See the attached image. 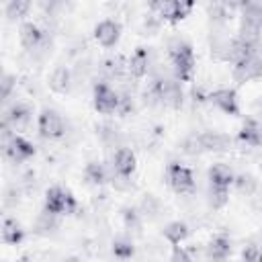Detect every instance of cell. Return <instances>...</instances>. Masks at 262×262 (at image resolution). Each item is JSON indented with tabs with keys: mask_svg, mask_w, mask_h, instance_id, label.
<instances>
[{
	"mask_svg": "<svg viewBox=\"0 0 262 262\" xmlns=\"http://www.w3.org/2000/svg\"><path fill=\"white\" fill-rule=\"evenodd\" d=\"M168 57H170V63H172L174 78L180 84L190 82L192 76H194V66H196L192 45L182 37H174L168 43Z\"/></svg>",
	"mask_w": 262,
	"mask_h": 262,
	"instance_id": "1",
	"label": "cell"
},
{
	"mask_svg": "<svg viewBox=\"0 0 262 262\" xmlns=\"http://www.w3.org/2000/svg\"><path fill=\"white\" fill-rule=\"evenodd\" d=\"M43 209L55 217L59 215H72L78 209V201L76 196L61 186H49L45 190V201H43Z\"/></svg>",
	"mask_w": 262,
	"mask_h": 262,
	"instance_id": "2",
	"label": "cell"
},
{
	"mask_svg": "<svg viewBox=\"0 0 262 262\" xmlns=\"http://www.w3.org/2000/svg\"><path fill=\"white\" fill-rule=\"evenodd\" d=\"M192 8H194V2H188V0H158L149 4V10L154 12V16L166 23L184 20L192 12Z\"/></svg>",
	"mask_w": 262,
	"mask_h": 262,
	"instance_id": "3",
	"label": "cell"
},
{
	"mask_svg": "<svg viewBox=\"0 0 262 262\" xmlns=\"http://www.w3.org/2000/svg\"><path fill=\"white\" fill-rule=\"evenodd\" d=\"M37 133L43 137V139H61L66 135V121L63 117L55 111V108H49V106H43L37 115Z\"/></svg>",
	"mask_w": 262,
	"mask_h": 262,
	"instance_id": "4",
	"label": "cell"
},
{
	"mask_svg": "<svg viewBox=\"0 0 262 262\" xmlns=\"http://www.w3.org/2000/svg\"><path fill=\"white\" fill-rule=\"evenodd\" d=\"M166 182L176 194H190L194 190V174L180 162H170L166 166Z\"/></svg>",
	"mask_w": 262,
	"mask_h": 262,
	"instance_id": "5",
	"label": "cell"
},
{
	"mask_svg": "<svg viewBox=\"0 0 262 262\" xmlns=\"http://www.w3.org/2000/svg\"><path fill=\"white\" fill-rule=\"evenodd\" d=\"M92 104L100 115H113L119 108V92L108 82H96L92 88Z\"/></svg>",
	"mask_w": 262,
	"mask_h": 262,
	"instance_id": "6",
	"label": "cell"
},
{
	"mask_svg": "<svg viewBox=\"0 0 262 262\" xmlns=\"http://www.w3.org/2000/svg\"><path fill=\"white\" fill-rule=\"evenodd\" d=\"M209 102L227 117H239V98L235 88H217L209 94Z\"/></svg>",
	"mask_w": 262,
	"mask_h": 262,
	"instance_id": "7",
	"label": "cell"
},
{
	"mask_svg": "<svg viewBox=\"0 0 262 262\" xmlns=\"http://www.w3.org/2000/svg\"><path fill=\"white\" fill-rule=\"evenodd\" d=\"M121 33H123V27L115 18H104V20L96 23V27H94V39L104 49L117 47V43L121 41Z\"/></svg>",
	"mask_w": 262,
	"mask_h": 262,
	"instance_id": "8",
	"label": "cell"
},
{
	"mask_svg": "<svg viewBox=\"0 0 262 262\" xmlns=\"http://www.w3.org/2000/svg\"><path fill=\"white\" fill-rule=\"evenodd\" d=\"M31 119H33V108H31V104H27V102H14V104H10V106L4 111V117H2V121H4L14 133L27 129L29 123H31Z\"/></svg>",
	"mask_w": 262,
	"mask_h": 262,
	"instance_id": "9",
	"label": "cell"
},
{
	"mask_svg": "<svg viewBox=\"0 0 262 262\" xmlns=\"http://www.w3.org/2000/svg\"><path fill=\"white\" fill-rule=\"evenodd\" d=\"M2 154H4L10 162L20 164V162L31 160V158L37 154V149H35V145H33L29 139H25L23 135H12V137H10V141L4 145Z\"/></svg>",
	"mask_w": 262,
	"mask_h": 262,
	"instance_id": "10",
	"label": "cell"
},
{
	"mask_svg": "<svg viewBox=\"0 0 262 262\" xmlns=\"http://www.w3.org/2000/svg\"><path fill=\"white\" fill-rule=\"evenodd\" d=\"M113 170L119 178H131L137 170V156L131 147H119L113 154Z\"/></svg>",
	"mask_w": 262,
	"mask_h": 262,
	"instance_id": "11",
	"label": "cell"
},
{
	"mask_svg": "<svg viewBox=\"0 0 262 262\" xmlns=\"http://www.w3.org/2000/svg\"><path fill=\"white\" fill-rule=\"evenodd\" d=\"M231 250H233V244L227 233H215L205 246V254L209 262H225L231 256Z\"/></svg>",
	"mask_w": 262,
	"mask_h": 262,
	"instance_id": "12",
	"label": "cell"
},
{
	"mask_svg": "<svg viewBox=\"0 0 262 262\" xmlns=\"http://www.w3.org/2000/svg\"><path fill=\"white\" fill-rule=\"evenodd\" d=\"M233 178H235V172L227 164H223V162H215L207 170V180H209L211 188L229 190L233 186Z\"/></svg>",
	"mask_w": 262,
	"mask_h": 262,
	"instance_id": "13",
	"label": "cell"
},
{
	"mask_svg": "<svg viewBox=\"0 0 262 262\" xmlns=\"http://www.w3.org/2000/svg\"><path fill=\"white\" fill-rule=\"evenodd\" d=\"M149 72V49L139 45L127 59V74L133 80H143Z\"/></svg>",
	"mask_w": 262,
	"mask_h": 262,
	"instance_id": "14",
	"label": "cell"
},
{
	"mask_svg": "<svg viewBox=\"0 0 262 262\" xmlns=\"http://www.w3.org/2000/svg\"><path fill=\"white\" fill-rule=\"evenodd\" d=\"M231 76L237 84H244V82H250V80H258L262 76V59L260 55L252 57V59H246V61H239V63H233L231 66Z\"/></svg>",
	"mask_w": 262,
	"mask_h": 262,
	"instance_id": "15",
	"label": "cell"
},
{
	"mask_svg": "<svg viewBox=\"0 0 262 262\" xmlns=\"http://www.w3.org/2000/svg\"><path fill=\"white\" fill-rule=\"evenodd\" d=\"M199 141H201L203 154H207V151H213V154L229 151L231 145H233V139L227 133H219V131H203V133H199Z\"/></svg>",
	"mask_w": 262,
	"mask_h": 262,
	"instance_id": "16",
	"label": "cell"
},
{
	"mask_svg": "<svg viewBox=\"0 0 262 262\" xmlns=\"http://www.w3.org/2000/svg\"><path fill=\"white\" fill-rule=\"evenodd\" d=\"M18 39H20L23 49L35 51V49L43 43L45 33H43V29H41L37 23H33V20H23L20 27H18Z\"/></svg>",
	"mask_w": 262,
	"mask_h": 262,
	"instance_id": "17",
	"label": "cell"
},
{
	"mask_svg": "<svg viewBox=\"0 0 262 262\" xmlns=\"http://www.w3.org/2000/svg\"><path fill=\"white\" fill-rule=\"evenodd\" d=\"M72 84H74V78L68 66H55L47 76V86L55 94H68L72 90Z\"/></svg>",
	"mask_w": 262,
	"mask_h": 262,
	"instance_id": "18",
	"label": "cell"
},
{
	"mask_svg": "<svg viewBox=\"0 0 262 262\" xmlns=\"http://www.w3.org/2000/svg\"><path fill=\"white\" fill-rule=\"evenodd\" d=\"M237 141L250 147H260L262 143V131H260V123L256 119H246L237 131Z\"/></svg>",
	"mask_w": 262,
	"mask_h": 262,
	"instance_id": "19",
	"label": "cell"
},
{
	"mask_svg": "<svg viewBox=\"0 0 262 262\" xmlns=\"http://www.w3.org/2000/svg\"><path fill=\"white\" fill-rule=\"evenodd\" d=\"M25 239V229L23 225L12 219V217H6L0 225V242L6 244V246H18L20 242Z\"/></svg>",
	"mask_w": 262,
	"mask_h": 262,
	"instance_id": "20",
	"label": "cell"
},
{
	"mask_svg": "<svg viewBox=\"0 0 262 262\" xmlns=\"http://www.w3.org/2000/svg\"><path fill=\"white\" fill-rule=\"evenodd\" d=\"M188 233H190L188 225H186L184 221H180V219L166 223V225H164V229H162L164 239H166L172 248H174V246H182V242L188 237Z\"/></svg>",
	"mask_w": 262,
	"mask_h": 262,
	"instance_id": "21",
	"label": "cell"
},
{
	"mask_svg": "<svg viewBox=\"0 0 262 262\" xmlns=\"http://www.w3.org/2000/svg\"><path fill=\"white\" fill-rule=\"evenodd\" d=\"M84 178L88 184L92 186H102L108 182V170L102 162L98 160H90L86 166H84Z\"/></svg>",
	"mask_w": 262,
	"mask_h": 262,
	"instance_id": "22",
	"label": "cell"
},
{
	"mask_svg": "<svg viewBox=\"0 0 262 262\" xmlns=\"http://www.w3.org/2000/svg\"><path fill=\"white\" fill-rule=\"evenodd\" d=\"M111 252H113V256H115L117 260L127 262V260H131V258L135 256V244H133L131 237H127V235H119V237L113 239V244H111Z\"/></svg>",
	"mask_w": 262,
	"mask_h": 262,
	"instance_id": "23",
	"label": "cell"
},
{
	"mask_svg": "<svg viewBox=\"0 0 262 262\" xmlns=\"http://www.w3.org/2000/svg\"><path fill=\"white\" fill-rule=\"evenodd\" d=\"M100 72H102L104 78H108V80H119V78H123V74L127 72V59H125L123 55L108 57V59L102 61Z\"/></svg>",
	"mask_w": 262,
	"mask_h": 262,
	"instance_id": "24",
	"label": "cell"
},
{
	"mask_svg": "<svg viewBox=\"0 0 262 262\" xmlns=\"http://www.w3.org/2000/svg\"><path fill=\"white\" fill-rule=\"evenodd\" d=\"M14 86H16V76L10 74L8 70H4L0 66V108L8 102V98L12 96L14 92Z\"/></svg>",
	"mask_w": 262,
	"mask_h": 262,
	"instance_id": "25",
	"label": "cell"
},
{
	"mask_svg": "<svg viewBox=\"0 0 262 262\" xmlns=\"http://www.w3.org/2000/svg\"><path fill=\"white\" fill-rule=\"evenodd\" d=\"M29 10H31L29 0H10L4 6V16L8 20H23L25 16H29Z\"/></svg>",
	"mask_w": 262,
	"mask_h": 262,
	"instance_id": "26",
	"label": "cell"
},
{
	"mask_svg": "<svg viewBox=\"0 0 262 262\" xmlns=\"http://www.w3.org/2000/svg\"><path fill=\"white\" fill-rule=\"evenodd\" d=\"M137 211H139L141 217L154 219V217H158V213L162 211V203H160V199H158L156 194H143V199H141Z\"/></svg>",
	"mask_w": 262,
	"mask_h": 262,
	"instance_id": "27",
	"label": "cell"
},
{
	"mask_svg": "<svg viewBox=\"0 0 262 262\" xmlns=\"http://www.w3.org/2000/svg\"><path fill=\"white\" fill-rule=\"evenodd\" d=\"M55 227H57V217H55V215H51V213H47V211L43 209V211L39 213V217H37V223H35L37 233L47 235V233H51Z\"/></svg>",
	"mask_w": 262,
	"mask_h": 262,
	"instance_id": "28",
	"label": "cell"
},
{
	"mask_svg": "<svg viewBox=\"0 0 262 262\" xmlns=\"http://www.w3.org/2000/svg\"><path fill=\"white\" fill-rule=\"evenodd\" d=\"M233 186H237L239 192L254 194L256 188H258V180H256V176H252V174H239V176L233 178Z\"/></svg>",
	"mask_w": 262,
	"mask_h": 262,
	"instance_id": "29",
	"label": "cell"
},
{
	"mask_svg": "<svg viewBox=\"0 0 262 262\" xmlns=\"http://www.w3.org/2000/svg\"><path fill=\"white\" fill-rule=\"evenodd\" d=\"M180 151L186 154V156H201L203 154V147H201V141H199V133H192V135H186L180 143Z\"/></svg>",
	"mask_w": 262,
	"mask_h": 262,
	"instance_id": "30",
	"label": "cell"
},
{
	"mask_svg": "<svg viewBox=\"0 0 262 262\" xmlns=\"http://www.w3.org/2000/svg\"><path fill=\"white\" fill-rule=\"evenodd\" d=\"M121 217H123V223H125V227L129 231L141 227V215H139V211L135 207H123L121 209Z\"/></svg>",
	"mask_w": 262,
	"mask_h": 262,
	"instance_id": "31",
	"label": "cell"
},
{
	"mask_svg": "<svg viewBox=\"0 0 262 262\" xmlns=\"http://www.w3.org/2000/svg\"><path fill=\"white\" fill-rule=\"evenodd\" d=\"M229 201V190H221V188H211L209 186V205L213 209H223Z\"/></svg>",
	"mask_w": 262,
	"mask_h": 262,
	"instance_id": "32",
	"label": "cell"
},
{
	"mask_svg": "<svg viewBox=\"0 0 262 262\" xmlns=\"http://www.w3.org/2000/svg\"><path fill=\"white\" fill-rule=\"evenodd\" d=\"M242 260L244 262H260V248L256 244H250L242 250Z\"/></svg>",
	"mask_w": 262,
	"mask_h": 262,
	"instance_id": "33",
	"label": "cell"
},
{
	"mask_svg": "<svg viewBox=\"0 0 262 262\" xmlns=\"http://www.w3.org/2000/svg\"><path fill=\"white\" fill-rule=\"evenodd\" d=\"M170 262H192V258H190V254H188L182 246H174V248H172Z\"/></svg>",
	"mask_w": 262,
	"mask_h": 262,
	"instance_id": "34",
	"label": "cell"
},
{
	"mask_svg": "<svg viewBox=\"0 0 262 262\" xmlns=\"http://www.w3.org/2000/svg\"><path fill=\"white\" fill-rule=\"evenodd\" d=\"M12 135H16V133H14V131H12V129H10V127L0 119V147H2V149H4V145L10 141V137H12Z\"/></svg>",
	"mask_w": 262,
	"mask_h": 262,
	"instance_id": "35",
	"label": "cell"
},
{
	"mask_svg": "<svg viewBox=\"0 0 262 262\" xmlns=\"http://www.w3.org/2000/svg\"><path fill=\"white\" fill-rule=\"evenodd\" d=\"M63 262H84L82 258H78V256H70V258H66Z\"/></svg>",
	"mask_w": 262,
	"mask_h": 262,
	"instance_id": "36",
	"label": "cell"
}]
</instances>
